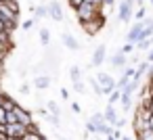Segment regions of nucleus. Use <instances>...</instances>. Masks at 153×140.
Here are the masks:
<instances>
[{
	"label": "nucleus",
	"instance_id": "obj_22",
	"mask_svg": "<svg viewBox=\"0 0 153 140\" xmlns=\"http://www.w3.org/2000/svg\"><path fill=\"white\" fill-rule=\"evenodd\" d=\"M46 111H48V115H57V117H59V105H57V102L48 100V102H46Z\"/></svg>",
	"mask_w": 153,
	"mask_h": 140
},
{
	"label": "nucleus",
	"instance_id": "obj_15",
	"mask_svg": "<svg viewBox=\"0 0 153 140\" xmlns=\"http://www.w3.org/2000/svg\"><path fill=\"white\" fill-rule=\"evenodd\" d=\"M138 90V80H130L124 88H122V94H128V96H132L134 92Z\"/></svg>",
	"mask_w": 153,
	"mask_h": 140
},
{
	"label": "nucleus",
	"instance_id": "obj_4",
	"mask_svg": "<svg viewBox=\"0 0 153 140\" xmlns=\"http://www.w3.org/2000/svg\"><path fill=\"white\" fill-rule=\"evenodd\" d=\"M13 113L17 115V121H19L25 130H30V127L34 125V117H32V111H30V109H25V107H21V105H19Z\"/></svg>",
	"mask_w": 153,
	"mask_h": 140
},
{
	"label": "nucleus",
	"instance_id": "obj_35",
	"mask_svg": "<svg viewBox=\"0 0 153 140\" xmlns=\"http://www.w3.org/2000/svg\"><path fill=\"white\" fill-rule=\"evenodd\" d=\"M2 123H7V111L0 107V125H2Z\"/></svg>",
	"mask_w": 153,
	"mask_h": 140
},
{
	"label": "nucleus",
	"instance_id": "obj_5",
	"mask_svg": "<svg viewBox=\"0 0 153 140\" xmlns=\"http://www.w3.org/2000/svg\"><path fill=\"white\" fill-rule=\"evenodd\" d=\"M94 80L99 82V86H101V92H103V94H107V96H109V94L115 90V82H113V77H111V75H107V73H103V71H101Z\"/></svg>",
	"mask_w": 153,
	"mask_h": 140
},
{
	"label": "nucleus",
	"instance_id": "obj_40",
	"mask_svg": "<svg viewBox=\"0 0 153 140\" xmlns=\"http://www.w3.org/2000/svg\"><path fill=\"white\" fill-rule=\"evenodd\" d=\"M115 0H103V7H113Z\"/></svg>",
	"mask_w": 153,
	"mask_h": 140
},
{
	"label": "nucleus",
	"instance_id": "obj_25",
	"mask_svg": "<svg viewBox=\"0 0 153 140\" xmlns=\"http://www.w3.org/2000/svg\"><path fill=\"white\" fill-rule=\"evenodd\" d=\"M149 67H151V65H149L147 61H145V63H138V67H136V73H138V75L143 77V75H145V73L149 71Z\"/></svg>",
	"mask_w": 153,
	"mask_h": 140
},
{
	"label": "nucleus",
	"instance_id": "obj_2",
	"mask_svg": "<svg viewBox=\"0 0 153 140\" xmlns=\"http://www.w3.org/2000/svg\"><path fill=\"white\" fill-rule=\"evenodd\" d=\"M101 13V9L99 7H92V4H88V2H84L78 11H76V15H78V21L80 23H86V21H92L97 15Z\"/></svg>",
	"mask_w": 153,
	"mask_h": 140
},
{
	"label": "nucleus",
	"instance_id": "obj_20",
	"mask_svg": "<svg viewBox=\"0 0 153 140\" xmlns=\"http://www.w3.org/2000/svg\"><path fill=\"white\" fill-rule=\"evenodd\" d=\"M40 44L42 46H48L51 44V32L48 29H40Z\"/></svg>",
	"mask_w": 153,
	"mask_h": 140
},
{
	"label": "nucleus",
	"instance_id": "obj_16",
	"mask_svg": "<svg viewBox=\"0 0 153 140\" xmlns=\"http://www.w3.org/2000/svg\"><path fill=\"white\" fill-rule=\"evenodd\" d=\"M69 77H71L74 84H76V82H82V69H80L78 65H71V67H69Z\"/></svg>",
	"mask_w": 153,
	"mask_h": 140
},
{
	"label": "nucleus",
	"instance_id": "obj_45",
	"mask_svg": "<svg viewBox=\"0 0 153 140\" xmlns=\"http://www.w3.org/2000/svg\"><path fill=\"white\" fill-rule=\"evenodd\" d=\"M2 2H4V0H0V4H2Z\"/></svg>",
	"mask_w": 153,
	"mask_h": 140
},
{
	"label": "nucleus",
	"instance_id": "obj_46",
	"mask_svg": "<svg viewBox=\"0 0 153 140\" xmlns=\"http://www.w3.org/2000/svg\"><path fill=\"white\" fill-rule=\"evenodd\" d=\"M151 4H153V0H151Z\"/></svg>",
	"mask_w": 153,
	"mask_h": 140
},
{
	"label": "nucleus",
	"instance_id": "obj_34",
	"mask_svg": "<svg viewBox=\"0 0 153 140\" xmlns=\"http://www.w3.org/2000/svg\"><path fill=\"white\" fill-rule=\"evenodd\" d=\"M111 136H113L115 140H122V138H124V134H122V130H117V127H113V134H111Z\"/></svg>",
	"mask_w": 153,
	"mask_h": 140
},
{
	"label": "nucleus",
	"instance_id": "obj_26",
	"mask_svg": "<svg viewBox=\"0 0 153 140\" xmlns=\"http://www.w3.org/2000/svg\"><path fill=\"white\" fill-rule=\"evenodd\" d=\"M88 82H90V88H92V90H94V94H97V96H101V94H103V92H101V86H99V82H97V80H94V77H90V80H88Z\"/></svg>",
	"mask_w": 153,
	"mask_h": 140
},
{
	"label": "nucleus",
	"instance_id": "obj_29",
	"mask_svg": "<svg viewBox=\"0 0 153 140\" xmlns=\"http://www.w3.org/2000/svg\"><path fill=\"white\" fill-rule=\"evenodd\" d=\"M145 15H147V9H145V7H138V11H136V15H134V17H136V21H143V19H145Z\"/></svg>",
	"mask_w": 153,
	"mask_h": 140
},
{
	"label": "nucleus",
	"instance_id": "obj_24",
	"mask_svg": "<svg viewBox=\"0 0 153 140\" xmlns=\"http://www.w3.org/2000/svg\"><path fill=\"white\" fill-rule=\"evenodd\" d=\"M151 44H153V38H145V40H140L136 46H138L140 50H149V48H151Z\"/></svg>",
	"mask_w": 153,
	"mask_h": 140
},
{
	"label": "nucleus",
	"instance_id": "obj_18",
	"mask_svg": "<svg viewBox=\"0 0 153 140\" xmlns=\"http://www.w3.org/2000/svg\"><path fill=\"white\" fill-rule=\"evenodd\" d=\"M9 11H13L15 15H19V0H4V2H2Z\"/></svg>",
	"mask_w": 153,
	"mask_h": 140
},
{
	"label": "nucleus",
	"instance_id": "obj_38",
	"mask_svg": "<svg viewBox=\"0 0 153 140\" xmlns=\"http://www.w3.org/2000/svg\"><path fill=\"white\" fill-rule=\"evenodd\" d=\"M147 63H149V65H153V48L147 52Z\"/></svg>",
	"mask_w": 153,
	"mask_h": 140
},
{
	"label": "nucleus",
	"instance_id": "obj_12",
	"mask_svg": "<svg viewBox=\"0 0 153 140\" xmlns=\"http://www.w3.org/2000/svg\"><path fill=\"white\" fill-rule=\"evenodd\" d=\"M61 40H63V46H65V48H69V50H80V42H78L71 34H63Z\"/></svg>",
	"mask_w": 153,
	"mask_h": 140
},
{
	"label": "nucleus",
	"instance_id": "obj_8",
	"mask_svg": "<svg viewBox=\"0 0 153 140\" xmlns=\"http://www.w3.org/2000/svg\"><path fill=\"white\" fill-rule=\"evenodd\" d=\"M46 9H48V17H51V19H55V21H63V7L57 2V0L48 2Z\"/></svg>",
	"mask_w": 153,
	"mask_h": 140
},
{
	"label": "nucleus",
	"instance_id": "obj_47",
	"mask_svg": "<svg viewBox=\"0 0 153 140\" xmlns=\"http://www.w3.org/2000/svg\"><path fill=\"white\" fill-rule=\"evenodd\" d=\"M151 67H153V65H151Z\"/></svg>",
	"mask_w": 153,
	"mask_h": 140
},
{
	"label": "nucleus",
	"instance_id": "obj_7",
	"mask_svg": "<svg viewBox=\"0 0 153 140\" xmlns=\"http://www.w3.org/2000/svg\"><path fill=\"white\" fill-rule=\"evenodd\" d=\"M27 134V130L21 125V123H13V125H7V136L13 138V140H21L23 136Z\"/></svg>",
	"mask_w": 153,
	"mask_h": 140
},
{
	"label": "nucleus",
	"instance_id": "obj_3",
	"mask_svg": "<svg viewBox=\"0 0 153 140\" xmlns=\"http://www.w3.org/2000/svg\"><path fill=\"white\" fill-rule=\"evenodd\" d=\"M143 29H145V25H143V21H134V25L128 29V34H126V44H138L140 40H143Z\"/></svg>",
	"mask_w": 153,
	"mask_h": 140
},
{
	"label": "nucleus",
	"instance_id": "obj_39",
	"mask_svg": "<svg viewBox=\"0 0 153 140\" xmlns=\"http://www.w3.org/2000/svg\"><path fill=\"white\" fill-rule=\"evenodd\" d=\"M71 111H74V113H80L82 109H80V105H78V102H71Z\"/></svg>",
	"mask_w": 153,
	"mask_h": 140
},
{
	"label": "nucleus",
	"instance_id": "obj_23",
	"mask_svg": "<svg viewBox=\"0 0 153 140\" xmlns=\"http://www.w3.org/2000/svg\"><path fill=\"white\" fill-rule=\"evenodd\" d=\"M136 140H153V130L149 127V130H145V132L136 134Z\"/></svg>",
	"mask_w": 153,
	"mask_h": 140
},
{
	"label": "nucleus",
	"instance_id": "obj_33",
	"mask_svg": "<svg viewBox=\"0 0 153 140\" xmlns=\"http://www.w3.org/2000/svg\"><path fill=\"white\" fill-rule=\"evenodd\" d=\"M61 98H63V100H69V98H71V94H69L67 88H61Z\"/></svg>",
	"mask_w": 153,
	"mask_h": 140
},
{
	"label": "nucleus",
	"instance_id": "obj_11",
	"mask_svg": "<svg viewBox=\"0 0 153 140\" xmlns=\"http://www.w3.org/2000/svg\"><path fill=\"white\" fill-rule=\"evenodd\" d=\"M103 115H105V121H107L111 127H115V125H117L120 117H117V113H115V107H109V105H107V109H105V113H103Z\"/></svg>",
	"mask_w": 153,
	"mask_h": 140
},
{
	"label": "nucleus",
	"instance_id": "obj_9",
	"mask_svg": "<svg viewBox=\"0 0 153 140\" xmlns=\"http://www.w3.org/2000/svg\"><path fill=\"white\" fill-rule=\"evenodd\" d=\"M132 9H134V4H126V2H122V4H120V11H117V19H120L122 23H128L130 17H132Z\"/></svg>",
	"mask_w": 153,
	"mask_h": 140
},
{
	"label": "nucleus",
	"instance_id": "obj_32",
	"mask_svg": "<svg viewBox=\"0 0 153 140\" xmlns=\"http://www.w3.org/2000/svg\"><path fill=\"white\" fill-rule=\"evenodd\" d=\"M74 90H76L78 94H84V84H82V82H76V84H74Z\"/></svg>",
	"mask_w": 153,
	"mask_h": 140
},
{
	"label": "nucleus",
	"instance_id": "obj_14",
	"mask_svg": "<svg viewBox=\"0 0 153 140\" xmlns=\"http://www.w3.org/2000/svg\"><path fill=\"white\" fill-rule=\"evenodd\" d=\"M34 86H36L38 90H46V88L51 86V77H48V75H38V77L34 80Z\"/></svg>",
	"mask_w": 153,
	"mask_h": 140
},
{
	"label": "nucleus",
	"instance_id": "obj_17",
	"mask_svg": "<svg viewBox=\"0 0 153 140\" xmlns=\"http://www.w3.org/2000/svg\"><path fill=\"white\" fill-rule=\"evenodd\" d=\"M120 102H122V109H124V113H130V109H132V96H128V94H122Z\"/></svg>",
	"mask_w": 153,
	"mask_h": 140
},
{
	"label": "nucleus",
	"instance_id": "obj_27",
	"mask_svg": "<svg viewBox=\"0 0 153 140\" xmlns=\"http://www.w3.org/2000/svg\"><path fill=\"white\" fill-rule=\"evenodd\" d=\"M34 25H36V19H34V17H32V19H25V21H23V25H21V27H23V29H25V32H30V29H32V27H34Z\"/></svg>",
	"mask_w": 153,
	"mask_h": 140
},
{
	"label": "nucleus",
	"instance_id": "obj_31",
	"mask_svg": "<svg viewBox=\"0 0 153 140\" xmlns=\"http://www.w3.org/2000/svg\"><path fill=\"white\" fill-rule=\"evenodd\" d=\"M13 123H19L17 121V115L15 113H7V125H13Z\"/></svg>",
	"mask_w": 153,
	"mask_h": 140
},
{
	"label": "nucleus",
	"instance_id": "obj_43",
	"mask_svg": "<svg viewBox=\"0 0 153 140\" xmlns=\"http://www.w3.org/2000/svg\"><path fill=\"white\" fill-rule=\"evenodd\" d=\"M2 32H7V29H4V21L0 19V34H2Z\"/></svg>",
	"mask_w": 153,
	"mask_h": 140
},
{
	"label": "nucleus",
	"instance_id": "obj_30",
	"mask_svg": "<svg viewBox=\"0 0 153 140\" xmlns=\"http://www.w3.org/2000/svg\"><path fill=\"white\" fill-rule=\"evenodd\" d=\"M132 50H134V46H132V44H124L120 52H122V55H126V57H130V55H132Z\"/></svg>",
	"mask_w": 153,
	"mask_h": 140
},
{
	"label": "nucleus",
	"instance_id": "obj_41",
	"mask_svg": "<svg viewBox=\"0 0 153 140\" xmlns=\"http://www.w3.org/2000/svg\"><path fill=\"white\" fill-rule=\"evenodd\" d=\"M86 130H88V132H97V130H94V125H92V123H90V121H88V123H86Z\"/></svg>",
	"mask_w": 153,
	"mask_h": 140
},
{
	"label": "nucleus",
	"instance_id": "obj_13",
	"mask_svg": "<svg viewBox=\"0 0 153 140\" xmlns=\"http://www.w3.org/2000/svg\"><path fill=\"white\" fill-rule=\"evenodd\" d=\"M109 63H111L113 67H117V69H122V67H126V63H128V57L115 50V55H113V57L109 59Z\"/></svg>",
	"mask_w": 153,
	"mask_h": 140
},
{
	"label": "nucleus",
	"instance_id": "obj_21",
	"mask_svg": "<svg viewBox=\"0 0 153 140\" xmlns=\"http://www.w3.org/2000/svg\"><path fill=\"white\" fill-rule=\"evenodd\" d=\"M120 98H122V92L115 88V90L109 94V107H115V102H120Z\"/></svg>",
	"mask_w": 153,
	"mask_h": 140
},
{
	"label": "nucleus",
	"instance_id": "obj_36",
	"mask_svg": "<svg viewBox=\"0 0 153 140\" xmlns=\"http://www.w3.org/2000/svg\"><path fill=\"white\" fill-rule=\"evenodd\" d=\"M48 121H51L55 127H59V117H57V115H48Z\"/></svg>",
	"mask_w": 153,
	"mask_h": 140
},
{
	"label": "nucleus",
	"instance_id": "obj_42",
	"mask_svg": "<svg viewBox=\"0 0 153 140\" xmlns=\"http://www.w3.org/2000/svg\"><path fill=\"white\" fill-rule=\"evenodd\" d=\"M145 2H147V0H134V4H136V7H145Z\"/></svg>",
	"mask_w": 153,
	"mask_h": 140
},
{
	"label": "nucleus",
	"instance_id": "obj_44",
	"mask_svg": "<svg viewBox=\"0 0 153 140\" xmlns=\"http://www.w3.org/2000/svg\"><path fill=\"white\" fill-rule=\"evenodd\" d=\"M122 140H132V138H130V136H124V138H122Z\"/></svg>",
	"mask_w": 153,
	"mask_h": 140
},
{
	"label": "nucleus",
	"instance_id": "obj_1",
	"mask_svg": "<svg viewBox=\"0 0 153 140\" xmlns=\"http://www.w3.org/2000/svg\"><path fill=\"white\" fill-rule=\"evenodd\" d=\"M80 25H82L84 34L92 38V36H97V34H99V32L105 27V15H101V13H99V15H97L92 21H86V23H80Z\"/></svg>",
	"mask_w": 153,
	"mask_h": 140
},
{
	"label": "nucleus",
	"instance_id": "obj_19",
	"mask_svg": "<svg viewBox=\"0 0 153 140\" xmlns=\"http://www.w3.org/2000/svg\"><path fill=\"white\" fill-rule=\"evenodd\" d=\"M21 140H46V136L42 132H27Z\"/></svg>",
	"mask_w": 153,
	"mask_h": 140
},
{
	"label": "nucleus",
	"instance_id": "obj_10",
	"mask_svg": "<svg viewBox=\"0 0 153 140\" xmlns=\"http://www.w3.org/2000/svg\"><path fill=\"white\" fill-rule=\"evenodd\" d=\"M17 107H19V102H17L13 96H9L7 92H2V109H4L7 113H13Z\"/></svg>",
	"mask_w": 153,
	"mask_h": 140
},
{
	"label": "nucleus",
	"instance_id": "obj_37",
	"mask_svg": "<svg viewBox=\"0 0 153 140\" xmlns=\"http://www.w3.org/2000/svg\"><path fill=\"white\" fill-rule=\"evenodd\" d=\"M19 92H21V94H30V84H21Z\"/></svg>",
	"mask_w": 153,
	"mask_h": 140
},
{
	"label": "nucleus",
	"instance_id": "obj_28",
	"mask_svg": "<svg viewBox=\"0 0 153 140\" xmlns=\"http://www.w3.org/2000/svg\"><path fill=\"white\" fill-rule=\"evenodd\" d=\"M67 4H69V7H71L74 11H78V9H80V7L84 4V0H67Z\"/></svg>",
	"mask_w": 153,
	"mask_h": 140
},
{
	"label": "nucleus",
	"instance_id": "obj_6",
	"mask_svg": "<svg viewBox=\"0 0 153 140\" xmlns=\"http://www.w3.org/2000/svg\"><path fill=\"white\" fill-rule=\"evenodd\" d=\"M105 55H107V46L105 44L97 46L94 52H92V59H90V67H101L103 61H105Z\"/></svg>",
	"mask_w": 153,
	"mask_h": 140
}]
</instances>
